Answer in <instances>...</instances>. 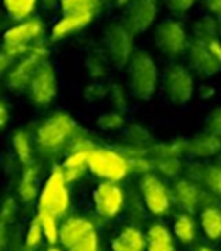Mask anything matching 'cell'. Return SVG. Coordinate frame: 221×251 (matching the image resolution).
Here are the masks:
<instances>
[{"instance_id":"cell-41","label":"cell","mask_w":221,"mask_h":251,"mask_svg":"<svg viewBox=\"0 0 221 251\" xmlns=\"http://www.w3.org/2000/svg\"><path fill=\"white\" fill-rule=\"evenodd\" d=\"M200 4L211 16L221 14V0H200Z\"/></svg>"},{"instance_id":"cell-45","label":"cell","mask_w":221,"mask_h":251,"mask_svg":"<svg viewBox=\"0 0 221 251\" xmlns=\"http://www.w3.org/2000/svg\"><path fill=\"white\" fill-rule=\"evenodd\" d=\"M196 251H216L214 248H211V246H199V248H196Z\"/></svg>"},{"instance_id":"cell-29","label":"cell","mask_w":221,"mask_h":251,"mask_svg":"<svg viewBox=\"0 0 221 251\" xmlns=\"http://www.w3.org/2000/svg\"><path fill=\"white\" fill-rule=\"evenodd\" d=\"M36 217H38L40 224H42L45 239L48 241L52 246H55V243H59V234H60V227H59V222H57V217L50 215V213H46V212H38Z\"/></svg>"},{"instance_id":"cell-18","label":"cell","mask_w":221,"mask_h":251,"mask_svg":"<svg viewBox=\"0 0 221 251\" xmlns=\"http://www.w3.org/2000/svg\"><path fill=\"white\" fill-rule=\"evenodd\" d=\"M94 16L89 14H74V16H62L60 21H57L52 28V40H64L69 35L84 29L91 21H93Z\"/></svg>"},{"instance_id":"cell-5","label":"cell","mask_w":221,"mask_h":251,"mask_svg":"<svg viewBox=\"0 0 221 251\" xmlns=\"http://www.w3.org/2000/svg\"><path fill=\"white\" fill-rule=\"evenodd\" d=\"M189 67L200 77H211L221 71V42L218 38H192L187 49Z\"/></svg>"},{"instance_id":"cell-6","label":"cell","mask_w":221,"mask_h":251,"mask_svg":"<svg viewBox=\"0 0 221 251\" xmlns=\"http://www.w3.org/2000/svg\"><path fill=\"white\" fill-rule=\"evenodd\" d=\"M103 49L108 62L117 69L125 67L134 55L132 31L125 23H110L103 33Z\"/></svg>"},{"instance_id":"cell-15","label":"cell","mask_w":221,"mask_h":251,"mask_svg":"<svg viewBox=\"0 0 221 251\" xmlns=\"http://www.w3.org/2000/svg\"><path fill=\"white\" fill-rule=\"evenodd\" d=\"M94 224L86 217H69L66 222H62L60 226V234H59V243L64 248H72L77 241H81L84 236H88L89 232H93Z\"/></svg>"},{"instance_id":"cell-3","label":"cell","mask_w":221,"mask_h":251,"mask_svg":"<svg viewBox=\"0 0 221 251\" xmlns=\"http://www.w3.org/2000/svg\"><path fill=\"white\" fill-rule=\"evenodd\" d=\"M70 206L69 182L64 177L60 165H53L45 186L42 188L38 196V212H46L50 215L64 217Z\"/></svg>"},{"instance_id":"cell-16","label":"cell","mask_w":221,"mask_h":251,"mask_svg":"<svg viewBox=\"0 0 221 251\" xmlns=\"http://www.w3.org/2000/svg\"><path fill=\"white\" fill-rule=\"evenodd\" d=\"M172 200L183 210V213L192 215L200 203V191L189 179H178V181L173 182Z\"/></svg>"},{"instance_id":"cell-23","label":"cell","mask_w":221,"mask_h":251,"mask_svg":"<svg viewBox=\"0 0 221 251\" xmlns=\"http://www.w3.org/2000/svg\"><path fill=\"white\" fill-rule=\"evenodd\" d=\"M40 0H2V7L5 14L16 23L31 19Z\"/></svg>"},{"instance_id":"cell-13","label":"cell","mask_w":221,"mask_h":251,"mask_svg":"<svg viewBox=\"0 0 221 251\" xmlns=\"http://www.w3.org/2000/svg\"><path fill=\"white\" fill-rule=\"evenodd\" d=\"M158 16V0H131L125 16V26L134 33H144Z\"/></svg>"},{"instance_id":"cell-21","label":"cell","mask_w":221,"mask_h":251,"mask_svg":"<svg viewBox=\"0 0 221 251\" xmlns=\"http://www.w3.org/2000/svg\"><path fill=\"white\" fill-rule=\"evenodd\" d=\"M91 151V150H89ZM89 151H70L69 157L64 160V164L60 165L64 172V177L69 182H76L89 171V165H88V153Z\"/></svg>"},{"instance_id":"cell-39","label":"cell","mask_w":221,"mask_h":251,"mask_svg":"<svg viewBox=\"0 0 221 251\" xmlns=\"http://www.w3.org/2000/svg\"><path fill=\"white\" fill-rule=\"evenodd\" d=\"M108 95V88H105L101 83H93L84 90V98L88 101H98Z\"/></svg>"},{"instance_id":"cell-48","label":"cell","mask_w":221,"mask_h":251,"mask_svg":"<svg viewBox=\"0 0 221 251\" xmlns=\"http://www.w3.org/2000/svg\"><path fill=\"white\" fill-rule=\"evenodd\" d=\"M0 251H2V244H0Z\"/></svg>"},{"instance_id":"cell-31","label":"cell","mask_w":221,"mask_h":251,"mask_svg":"<svg viewBox=\"0 0 221 251\" xmlns=\"http://www.w3.org/2000/svg\"><path fill=\"white\" fill-rule=\"evenodd\" d=\"M98 127L103 131H118L124 127L125 124V119L120 112L117 110H111V112H105L98 117Z\"/></svg>"},{"instance_id":"cell-46","label":"cell","mask_w":221,"mask_h":251,"mask_svg":"<svg viewBox=\"0 0 221 251\" xmlns=\"http://www.w3.org/2000/svg\"><path fill=\"white\" fill-rule=\"evenodd\" d=\"M46 251H62V250H60L59 246H50V248H48V250H46Z\"/></svg>"},{"instance_id":"cell-7","label":"cell","mask_w":221,"mask_h":251,"mask_svg":"<svg viewBox=\"0 0 221 251\" xmlns=\"http://www.w3.org/2000/svg\"><path fill=\"white\" fill-rule=\"evenodd\" d=\"M189 35L180 21L175 19H165L159 23L155 29V45L159 52L168 59H177V57L187 53L189 49Z\"/></svg>"},{"instance_id":"cell-26","label":"cell","mask_w":221,"mask_h":251,"mask_svg":"<svg viewBox=\"0 0 221 251\" xmlns=\"http://www.w3.org/2000/svg\"><path fill=\"white\" fill-rule=\"evenodd\" d=\"M98 11H100V0H60V12H62V16H94Z\"/></svg>"},{"instance_id":"cell-12","label":"cell","mask_w":221,"mask_h":251,"mask_svg":"<svg viewBox=\"0 0 221 251\" xmlns=\"http://www.w3.org/2000/svg\"><path fill=\"white\" fill-rule=\"evenodd\" d=\"M93 203L94 210H96V213L100 217H103L107 220L115 219L124 210V189L118 186V182H100L93 191Z\"/></svg>"},{"instance_id":"cell-35","label":"cell","mask_w":221,"mask_h":251,"mask_svg":"<svg viewBox=\"0 0 221 251\" xmlns=\"http://www.w3.org/2000/svg\"><path fill=\"white\" fill-rule=\"evenodd\" d=\"M108 97H110L111 105H113L117 112H122L127 108V95H125V90L120 84H111V86H108Z\"/></svg>"},{"instance_id":"cell-25","label":"cell","mask_w":221,"mask_h":251,"mask_svg":"<svg viewBox=\"0 0 221 251\" xmlns=\"http://www.w3.org/2000/svg\"><path fill=\"white\" fill-rule=\"evenodd\" d=\"M173 236L182 244H192L197 237V224L190 213H178L173 220Z\"/></svg>"},{"instance_id":"cell-1","label":"cell","mask_w":221,"mask_h":251,"mask_svg":"<svg viewBox=\"0 0 221 251\" xmlns=\"http://www.w3.org/2000/svg\"><path fill=\"white\" fill-rule=\"evenodd\" d=\"M127 83L132 97L137 100H151L159 84V71L149 53L137 50L127 64Z\"/></svg>"},{"instance_id":"cell-8","label":"cell","mask_w":221,"mask_h":251,"mask_svg":"<svg viewBox=\"0 0 221 251\" xmlns=\"http://www.w3.org/2000/svg\"><path fill=\"white\" fill-rule=\"evenodd\" d=\"M163 93L172 105H185L194 95V77L187 67L170 64L163 74Z\"/></svg>"},{"instance_id":"cell-24","label":"cell","mask_w":221,"mask_h":251,"mask_svg":"<svg viewBox=\"0 0 221 251\" xmlns=\"http://www.w3.org/2000/svg\"><path fill=\"white\" fill-rule=\"evenodd\" d=\"M200 227L209 241H221V210L218 206H206L200 212Z\"/></svg>"},{"instance_id":"cell-32","label":"cell","mask_w":221,"mask_h":251,"mask_svg":"<svg viewBox=\"0 0 221 251\" xmlns=\"http://www.w3.org/2000/svg\"><path fill=\"white\" fill-rule=\"evenodd\" d=\"M107 55H100L98 52L91 53L86 60V69L93 79H101V77L107 74Z\"/></svg>"},{"instance_id":"cell-34","label":"cell","mask_w":221,"mask_h":251,"mask_svg":"<svg viewBox=\"0 0 221 251\" xmlns=\"http://www.w3.org/2000/svg\"><path fill=\"white\" fill-rule=\"evenodd\" d=\"M155 167L166 177H177L182 171V164L178 158H158L155 162Z\"/></svg>"},{"instance_id":"cell-2","label":"cell","mask_w":221,"mask_h":251,"mask_svg":"<svg viewBox=\"0 0 221 251\" xmlns=\"http://www.w3.org/2000/svg\"><path fill=\"white\" fill-rule=\"evenodd\" d=\"M77 134V122L66 112H55L42 122L36 129V145L43 153L62 150Z\"/></svg>"},{"instance_id":"cell-22","label":"cell","mask_w":221,"mask_h":251,"mask_svg":"<svg viewBox=\"0 0 221 251\" xmlns=\"http://www.w3.org/2000/svg\"><path fill=\"white\" fill-rule=\"evenodd\" d=\"M40 174L38 167L35 164L28 165L22 172V177L18 186V195L24 203H31L35 198L40 196Z\"/></svg>"},{"instance_id":"cell-20","label":"cell","mask_w":221,"mask_h":251,"mask_svg":"<svg viewBox=\"0 0 221 251\" xmlns=\"http://www.w3.org/2000/svg\"><path fill=\"white\" fill-rule=\"evenodd\" d=\"M148 248L146 251H175L173 234L163 224H153L146 232Z\"/></svg>"},{"instance_id":"cell-11","label":"cell","mask_w":221,"mask_h":251,"mask_svg":"<svg viewBox=\"0 0 221 251\" xmlns=\"http://www.w3.org/2000/svg\"><path fill=\"white\" fill-rule=\"evenodd\" d=\"M57 90H59V81H57L55 67L46 60L31 79V84L28 88L29 100L36 107H48L55 100Z\"/></svg>"},{"instance_id":"cell-9","label":"cell","mask_w":221,"mask_h":251,"mask_svg":"<svg viewBox=\"0 0 221 251\" xmlns=\"http://www.w3.org/2000/svg\"><path fill=\"white\" fill-rule=\"evenodd\" d=\"M46 60H48V49L43 45L33 47L11 69L7 76V86L12 91H28L31 79Z\"/></svg>"},{"instance_id":"cell-4","label":"cell","mask_w":221,"mask_h":251,"mask_svg":"<svg viewBox=\"0 0 221 251\" xmlns=\"http://www.w3.org/2000/svg\"><path fill=\"white\" fill-rule=\"evenodd\" d=\"M89 172L108 182H120L131 172V160L122 153L108 148H93L88 153Z\"/></svg>"},{"instance_id":"cell-14","label":"cell","mask_w":221,"mask_h":251,"mask_svg":"<svg viewBox=\"0 0 221 251\" xmlns=\"http://www.w3.org/2000/svg\"><path fill=\"white\" fill-rule=\"evenodd\" d=\"M43 33V23L38 18L26 19L22 23H16L11 29H7L4 35V43L7 45H19L33 49V43L42 36Z\"/></svg>"},{"instance_id":"cell-27","label":"cell","mask_w":221,"mask_h":251,"mask_svg":"<svg viewBox=\"0 0 221 251\" xmlns=\"http://www.w3.org/2000/svg\"><path fill=\"white\" fill-rule=\"evenodd\" d=\"M12 148H14L16 157L22 165L28 167V165L33 164V148L31 141H29V134L26 131H14V134H12Z\"/></svg>"},{"instance_id":"cell-37","label":"cell","mask_w":221,"mask_h":251,"mask_svg":"<svg viewBox=\"0 0 221 251\" xmlns=\"http://www.w3.org/2000/svg\"><path fill=\"white\" fill-rule=\"evenodd\" d=\"M206 131L221 138V105L213 108L206 117Z\"/></svg>"},{"instance_id":"cell-33","label":"cell","mask_w":221,"mask_h":251,"mask_svg":"<svg viewBox=\"0 0 221 251\" xmlns=\"http://www.w3.org/2000/svg\"><path fill=\"white\" fill-rule=\"evenodd\" d=\"M43 229H42V224H40L38 217L31 220L28 227V232H26V237H24V244H26V250L28 251H33L35 248L40 246V243L43 241Z\"/></svg>"},{"instance_id":"cell-36","label":"cell","mask_w":221,"mask_h":251,"mask_svg":"<svg viewBox=\"0 0 221 251\" xmlns=\"http://www.w3.org/2000/svg\"><path fill=\"white\" fill-rule=\"evenodd\" d=\"M69 251H100V237H98V232L93 230L88 236H84L72 248H69Z\"/></svg>"},{"instance_id":"cell-19","label":"cell","mask_w":221,"mask_h":251,"mask_svg":"<svg viewBox=\"0 0 221 251\" xmlns=\"http://www.w3.org/2000/svg\"><path fill=\"white\" fill-rule=\"evenodd\" d=\"M221 150V138L211 133L197 134L187 143V153L192 157H213Z\"/></svg>"},{"instance_id":"cell-40","label":"cell","mask_w":221,"mask_h":251,"mask_svg":"<svg viewBox=\"0 0 221 251\" xmlns=\"http://www.w3.org/2000/svg\"><path fill=\"white\" fill-rule=\"evenodd\" d=\"M14 212H16V205H14V200L9 198L7 201L4 203L2 210H0V229H4L9 222L12 220L14 217Z\"/></svg>"},{"instance_id":"cell-42","label":"cell","mask_w":221,"mask_h":251,"mask_svg":"<svg viewBox=\"0 0 221 251\" xmlns=\"http://www.w3.org/2000/svg\"><path fill=\"white\" fill-rule=\"evenodd\" d=\"M9 121V108L4 100H0V129H4Z\"/></svg>"},{"instance_id":"cell-38","label":"cell","mask_w":221,"mask_h":251,"mask_svg":"<svg viewBox=\"0 0 221 251\" xmlns=\"http://www.w3.org/2000/svg\"><path fill=\"white\" fill-rule=\"evenodd\" d=\"M163 4L172 14H185L189 9H192L196 0H163Z\"/></svg>"},{"instance_id":"cell-44","label":"cell","mask_w":221,"mask_h":251,"mask_svg":"<svg viewBox=\"0 0 221 251\" xmlns=\"http://www.w3.org/2000/svg\"><path fill=\"white\" fill-rule=\"evenodd\" d=\"M42 2V5L45 9H48V11H52V9L55 7H60V0H40Z\"/></svg>"},{"instance_id":"cell-28","label":"cell","mask_w":221,"mask_h":251,"mask_svg":"<svg viewBox=\"0 0 221 251\" xmlns=\"http://www.w3.org/2000/svg\"><path fill=\"white\" fill-rule=\"evenodd\" d=\"M218 19L211 18V16H202L199 18L192 26V38L199 40H213L218 38Z\"/></svg>"},{"instance_id":"cell-30","label":"cell","mask_w":221,"mask_h":251,"mask_svg":"<svg viewBox=\"0 0 221 251\" xmlns=\"http://www.w3.org/2000/svg\"><path fill=\"white\" fill-rule=\"evenodd\" d=\"M200 181L206 184L211 193L221 196V165H206L202 169Z\"/></svg>"},{"instance_id":"cell-17","label":"cell","mask_w":221,"mask_h":251,"mask_svg":"<svg viewBox=\"0 0 221 251\" xmlns=\"http://www.w3.org/2000/svg\"><path fill=\"white\" fill-rule=\"evenodd\" d=\"M146 248H148L146 234L134 226L122 229L111 243V251H146Z\"/></svg>"},{"instance_id":"cell-47","label":"cell","mask_w":221,"mask_h":251,"mask_svg":"<svg viewBox=\"0 0 221 251\" xmlns=\"http://www.w3.org/2000/svg\"><path fill=\"white\" fill-rule=\"evenodd\" d=\"M218 28H220V33H221V14L218 16Z\"/></svg>"},{"instance_id":"cell-43","label":"cell","mask_w":221,"mask_h":251,"mask_svg":"<svg viewBox=\"0 0 221 251\" xmlns=\"http://www.w3.org/2000/svg\"><path fill=\"white\" fill-rule=\"evenodd\" d=\"M11 66H12L11 57H7L5 53H0V76H2V74H4Z\"/></svg>"},{"instance_id":"cell-10","label":"cell","mask_w":221,"mask_h":251,"mask_svg":"<svg viewBox=\"0 0 221 251\" xmlns=\"http://www.w3.org/2000/svg\"><path fill=\"white\" fill-rule=\"evenodd\" d=\"M142 201L149 213L156 217H163L170 212L172 206V191L165 186V182L155 174H144L139 181Z\"/></svg>"}]
</instances>
